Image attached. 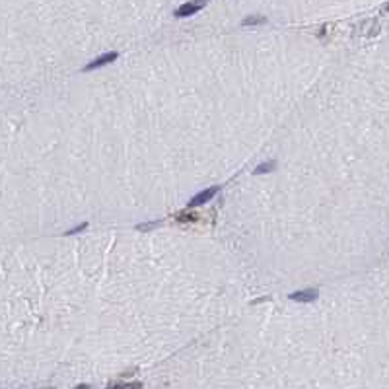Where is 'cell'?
I'll return each mask as SVG.
<instances>
[{
  "mask_svg": "<svg viewBox=\"0 0 389 389\" xmlns=\"http://www.w3.org/2000/svg\"><path fill=\"white\" fill-rule=\"evenodd\" d=\"M117 53L113 51V53H104L102 57H98V59H93L91 62H88L86 66H84V72H90V70H93V68H102V66H105V64H111L113 60H117Z\"/></svg>",
  "mask_w": 389,
  "mask_h": 389,
  "instance_id": "cell-3",
  "label": "cell"
},
{
  "mask_svg": "<svg viewBox=\"0 0 389 389\" xmlns=\"http://www.w3.org/2000/svg\"><path fill=\"white\" fill-rule=\"evenodd\" d=\"M265 22H267L265 16H249V18H245V20L241 22V26H243V28H247V26H261V24H265Z\"/></svg>",
  "mask_w": 389,
  "mask_h": 389,
  "instance_id": "cell-6",
  "label": "cell"
},
{
  "mask_svg": "<svg viewBox=\"0 0 389 389\" xmlns=\"http://www.w3.org/2000/svg\"><path fill=\"white\" fill-rule=\"evenodd\" d=\"M220 191V187L218 185H214V187H209V189H205V191H201V193H197L189 201V205H187V209H197V207H203V205H207V203H210L214 197H216V193Z\"/></svg>",
  "mask_w": 389,
  "mask_h": 389,
  "instance_id": "cell-1",
  "label": "cell"
},
{
  "mask_svg": "<svg viewBox=\"0 0 389 389\" xmlns=\"http://www.w3.org/2000/svg\"><path fill=\"white\" fill-rule=\"evenodd\" d=\"M274 167H276V162L274 160H270V162H265V164L257 165L255 167V175H263V173H270V171H274Z\"/></svg>",
  "mask_w": 389,
  "mask_h": 389,
  "instance_id": "cell-5",
  "label": "cell"
},
{
  "mask_svg": "<svg viewBox=\"0 0 389 389\" xmlns=\"http://www.w3.org/2000/svg\"><path fill=\"white\" fill-rule=\"evenodd\" d=\"M317 296H319V292L317 290H314V288H308V290H300V292H292L290 294V300H294V302H314V300H317Z\"/></svg>",
  "mask_w": 389,
  "mask_h": 389,
  "instance_id": "cell-4",
  "label": "cell"
},
{
  "mask_svg": "<svg viewBox=\"0 0 389 389\" xmlns=\"http://www.w3.org/2000/svg\"><path fill=\"white\" fill-rule=\"evenodd\" d=\"M175 218H177L179 222H197V220H199V214H194V212H189V209H187L185 212H179V214H175Z\"/></svg>",
  "mask_w": 389,
  "mask_h": 389,
  "instance_id": "cell-7",
  "label": "cell"
},
{
  "mask_svg": "<svg viewBox=\"0 0 389 389\" xmlns=\"http://www.w3.org/2000/svg\"><path fill=\"white\" fill-rule=\"evenodd\" d=\"M109 387H135V389H140L142 387V383L140 381H133V383H109Z\"/></svg>",
  "mask_w": 389,
  "mask_h": 389,
  "instance_id": "cell-8",
  "label": "cell"
},
{
  "mask_svg": "<svg viewBox=\"0 0 389 389\" xmlns=\"http://www.w3.org/2000/svg\"><path fill=\"white\" fill-rule=\"evenodd\" d=\"M88 228V224L84 222V224H80V226H76V228H72V230H68L64 236H74V234H78V232H82V230H86Z\"/></svg>",
  "mask_w": 389,
  "mask_h": 389,
  "instance_id": "cell-9",
  "label": "cell"
},
{
  "mask_svg": "<svg viewBox=\"0 0 389 389\" xmlns=\"http://www.w3.org/2000/svg\"><path fill=\"white\" fill-rule=\"evenodd\" d=\"M158 226V222H150V224H138L136 226V230H142V232H148V230H152V228H156Z\"/></svg>",
  "mask_w": 389,
  "mask_h": 389,
  "instance_id": "cell-10",
  "label": "cell"
},
{
  "mask_svg": "<svg viewBox=\"0 0 389 389\" xmlns=\"http://www.w3.org/2000/svg\"><path fill=\"white\" fill-rule=\"evenodd\" d=\"M205 8V0H193V2H185L175 10V18H189V16L197 14Z\"/></svg>",
  "mask_w": 389,
  "mask_h": 389,
  "instance_id": "cell-2",
  "label": "cell"
}]
</instances>
